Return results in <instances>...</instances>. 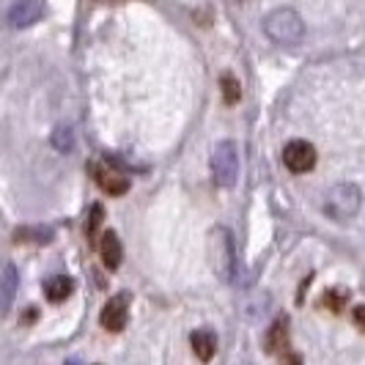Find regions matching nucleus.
<instances>
[{"mask_svg": "<svg viewBox=\"0 0 365 365\" xmlns=\"http://www.w3.org/2000/svg\"><path fill=\"white\" fill-rule=\"evenodd\" d=\"M72 292H74V280L69 274H53V277L44 280V297L50 302H63V299L72 297Z\"/></svg>", "mask_w": 365, "mask_h": 365, "instance_id": "obj_13", "label": "nucleus"}, {"mask_svg": "<svg viewBox=\"0 0 365 365\" xmlns=\"http://www.w3.org/2000/svg\"><path fill=\"white\" fill-rule=\"evenodd\" d=\"M127 319H129V294H115L113 299H108V305L102 308V327L108 332H121L127 327Z\"/></svg>", "mask_w": 365, "mask_h": 365, "instance_id": "obj_6", "label": "nucleus"}, {"mask_svg": "<svg viewBox=\"0 0 365 365\" xmlns=\"http://www.w3.org/2000/svg\"><path fill=\"white\" fill-rule=\"evenodd\" d=\"M53 143L55 148H61V151H72V127L69 124H61V127L53 132Z\"/></svg>", "mask_w": 365, "mask_h": 365, "instance_id": "obj_17", "label": "nucleus"}, {"mask_svg": "<svg viewBox=\"0 0 365 365\" xmlns=\"http://www.w3.org/2000/svg\"><path fill=\"white\" fill-rule=\"evenodd\" d=\"M283 165L292 173H308L316 165V148L308 140H292L283 148Z\"/></svg>", "mask_w": 365, "mask_h": 365, "instance_id": "obj_5", "label": "nucleus"}, {"mask_svg": "<svg viewBox=\"0 0 365 365\" xmlns=\"http://www.w3.org/2000/svg\"><path fill=\"white\" fill-rule=\"evenodd\" d=\"M209 261H212V269L217 274L222 283H231L234 280V264H237V256H234V239H231V231L228 228H212V237H209Z\"/></svg>", "mask_w": 365, "mask_h": 365, "instance_id": "obj_3", "label": "nucleus"}, {"mask_svg": "<svg viewBox=\"0 0 365 365\" xmlns=\"http://www.w3.org/2000/svg\"><path fill=\"white\" fill-rule=\"evenodd\" d=\"M351 319H354V324L360 329H365V305H357L354 313H351Z\"/></svg>", "mask_w": 365, "mask_h": 365, "instance_id": "obj_20", "label": "nucleus"}, {"mask_svg": "<svg viewBox=\"0 0 365 365\" xmlns=\"http://www.w3.org/2000/svg\"><path fill=\"white\" fill-rule=\"evenodd\" d=\"M360 206H363V192H360L357 184H349V182L329 187L324 201H322L324 215L329 220H335V222H346V220L357 217Z\"/></svg>", "mask_w": 365, "mask_h": 365, "instance_id": "obj_1", "label": "nucleus"}, {"mask_svg": "<svg viewBox=\"0 0 365 365\" xmlns=\"http://www.w3.org/2000/svg\"><path fill=\"white\" fill-rule=\"evenodd\" d=\"M41 11H44L41 0H17L9 11V22L14 28H31L34 22L41 19Z\"/></svg>", "mask_w": 365, "mask_h": 365, "instance_id": "obj_8", "label": "nucleus"}, {"mask_svg": "<svg viewBox=\"0 0 365 365\" xmlns=\"http://www.w3.org/2000/svg\"><path fill=\"white\" fill-rule=\"evenodd\" d=\"M102 206H91V217H88V237L96 239V231H99V222H102Z\"/></svg>", "mask_w": 365, "mask_h": 365, "instance_id": "obj_18", "label": "nucleus"}, {"mask_svg": "<svg viewBox=\"0 0 365 365\" xmlns=\"http://www.w3.org/2000/svg\"><path fill=\"white\" fill-rule=\"evenodd\" d=\"M264 344H267L264 349H267L269 354H283V351L289 349V319H286V316H280L272 327H269Z\"/></svg>", "mask_w": 365, "mask_h": 365, "instance_id": "obj_11", "label": "nucleus"}, {"mask_svg": "<svg viewBox=\"0 0 365 365\" xmlns=\"http://www.w3.org/2000/svg\"><path fill=\"white\" fill-rule=\"evenodd\" d=\"M264 31L274 44L292 47L305 36V22L299 19L294 9H274L272 14H267V19H264Z\"/></svg>", "mask_w": 365, "mask_h": 365, "instance_id": "obj_2", "label": "nucleus"}, {"mask_svg": "<svg viewBox=\"0 0 365 365\" xmlns=\"http://www.w3.org/2000/svg\"><path fill=\"white\" fill-rule=\"evenodd\" d=\"M277 365H302V360H299V354H294V351H283V357H280Z\"/></svg>", "mask_w": 365, "mask_h": 365, "instance_id": "obj_19", "label": "nucleus"}, {"mask_svg": "<svg viewBox=\"0 0 365 365\" xmlns=\"http://www.w3.org/2000/svg\"><path fill=\"white\" fill-rule=\"evenodd\" d=\"M17 269L14 264H6L0 269V313H6L14 302V294H17Z\"/></svg>", "mask_w": 365, "mask_h": 365, "instance_id": "obj_12", "label": "nucleus"}, {"mask_svg": "<svg viewBox=\"0 0 365 365\" xmlns=\"http://www.w3.org/2000/svg\"><path fill=\"white\" fill-rule=\"evenodd\" d=\"M220 88H222V99L228 105H237L239 96H242V86H239V80L234 74H222L220 77Z\"/></svg>", "mask_w": 365, "mask_h": 365, "instance_id": "obj_15", "label": "nucleus"}, {"mask_svg": "<svg viewBox=\"0 0 365 365\" xmlns=\"http://www.w3.org/2000/svg\"><path fill=\"white\" fill-rule=\"evenodd\" d=\"M190 346H192L195 357H198L201 363H209V360L217 354V335H215L212 329H195V332L190 335Z\"/></svg>", "mask_w": 365, "mask_h": 365, "instance_id": "obj_10", "label": "nucleus"}, {"mask_svg": "<svg viewBox=\"0 0 365 365\" xmlns=\"http://www.w3.org/2000/svg\"><path fill=\"white\" fill-rule=\"evenodd\" d=\"M91 173L96 184L108 192V195H124L129 192V176H124L121 170H115V168H110V165H99V163H91Z\"/></svg>", "mask_w": 365, "mask_h": 365, "instance_id": "obj_7", "label": "nucleus"}, {"mask_svg": "<svg viewBox=\"0 0 365 365\" xmlns=\"http://www.w3.org/2000/svg\"><path fill=\"white\" fill-rule=\"evenodd\" d=\"M53 239V231L50 228H19L14 234V242H36V245H47Z\"/></svg>", "mask_w": 365, "mask_h": 365, "instance_id": "obj_14", "label": "nucleus"}, {"mask_svg": "<svg viewBox=\"0 0 365 365\" xmlns=\"http://www.w3.org/2000/svg\"><path fill=\"white\" fill-rule=\"evenodd\" d=\"M212 179L220 190H231L239 179V154L231 140H222L212 151Z\"/></svg>", "mask_w": 365, "mask_h": 365, "instance_id": "obj_4", "label": "nucleus"}, {"mask_svg": "<svg viewBox=\"0 0 365 365\" xmlns=\"http://www.w3.org/2000/svg\"><path fill=\"white\" fill-rule=\"evenodd\" d=\"M66 365H77V363H66Z\"/></svg>", "mask_w": 365, "mask_h": 365, "instance_id": "obj_21", "label": "nucleus"}, {"mask_svg": "<svg viewBox=\"0 0 365 365\" xmlns=\"http://www.w3.org/2000/svg\"><path fill=\"white\" fill-rule=\"evenodd\" d=\"M346 297L349 294L344 292V289H329V292H324V297H322V305L332 313H341L346 308Z\"/></svg>", "mask_w": 365, "mask_h": 365, "instance_id": "obj_16", "label": "nucleus"}, {"mask_svg": "<svg viewBox=\"0 0 365 365\" xmlns=\"http://www.w3.org/2000/svg\"><path fill=\"white\" fill-rule=\"evenodd\" d=\"M99 256H102V264L108 269H118L121 258H124V247H121V239L115 231H105L102 239H99Z\"/></svg>", "mask_w": 365, "mask_h": 365, "instance_id": "obj_9", "label": "nucleus"}]
</instances>
